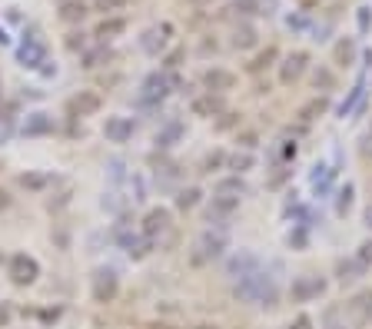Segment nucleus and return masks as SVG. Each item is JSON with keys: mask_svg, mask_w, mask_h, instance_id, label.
Instances as JSON below:
<instances>
[{"mask_svg": "<svg viewBox=\"0 0 372 329\" xmlns=\"http://www.w3.org/2000/svg\"><path fill=\"white\" fill-rule=\"evenodd\" d=\"M233 293H236V300L256 303V306H273L276 303V283H273V276H266V273H259V270L239 276Z\"/></svg>", "mask_w": 372, "mask_h": 329, "instance_id": "1", "label": "nucleus"}, {"mask_svg": "<svg viewBox=\"0 0 372 329\" xmlns=\"http://www.w3.org/2000/svg\"><path fill=\"white\" fill-rule=\"evenodd\" d=\"M223 250H226V233H200L196 236V243H193V263H210L216 260V256H223Z\"/></svg>", "mask_w": 372, "mask_h": 329, "instance_id": "2", "label": "nucleus"}, {"mask_svg": "<svg viewBox=\"0 0 372 329\" xmlns=\"http://www.w3.org/2000/svg\"><path fill=\"white\" fill-rule=\"evenodd\" d=\"M7 273H10V280L17 283V286H30V283L40 276V266H37V260H34V256H27V253H17V256H10Z\"/></svg>", "mask_w": 372, "mask_h": 329, "instance_id": "3", "label": "nucleus"}, {"mask_svg": "<svg viewBox=\"0 0 372 329\" xmlns=\"http://www.w3.org/2000/svg\"><path fill=\"white\" fill-rule=\"evenodd\" d=\"M170 87H176V77L150 74V77L144 80V87H140V100H144V103H160V100L170 93Z\"/></svg>", "mask_w": 372, "mask_h": 329, "instance_id": "4", "label": "nucleus"}, {"mask_svg": "<svg viewBox=\"0 0 372 329\" xmlns=\"http://www.w3.org/2000/svg\"><path fill=\"white\" fill-rule=\"evenodd\" d=\"M173 230V216H170V210L166 206H153L150 213H146V220H144V236L146 240H160L163 233H170Z\"/></svg>", "mask_w": 372, "mask_h": 329, "instance_id": "5", "label": "nucleus"}, {"mask_svg": "<svg viewBox=\"0 0 372 329\" xmlns=\"http://www.w3.org/2000/svg\"><path fill=\"white\" fill-rule=\"evenodd\" d=\"M306 64H309V54L306 50H296V54H289L283 64H279V83H286V87H293L299 77L306 74Z\"/></svg>", "mask_w": 372, "mask_h": 329, "instance_id": "6", "label": "nucleus"}, {"mask_svg": "<svg viewBox=\"0 0 372 329\" xmlns=\"http://www.w3.org/2000/svg\"><path fill=\"white\" fill-rule=\"evenodd\" d=\"M116 290H120V280H116L114 270H96L94 273V300L96 303H114Z\"/></svg>", "mask_w": 372, "mask_h": 329, "instance_id": "7", "label": "nucleus"}, {"mask_svg": "<svg viewBox=\"0 0 372 329\" xmlns=\"http://www.w3.org/2000/svg\"><path fill=\"white\" fill-rule=\"evenodd\" d=\"M326 293V283L319 280V276H299L296 283H293V300L296 303H309L316 300V296H323Z\"/></svg>", "mask_w": 372, "mask_h": 329, "instance_id": "8", "label": "nucleus"}, {"mask_svg": "<svg viewBox=\"0 0 372 329\" xmlns=\"http://www.w3.org/2000/svg\"><path fill=\"white\" fill-rule=\"evenodd\" d=\"M17 57L24 67H40L44 60H47V47H44V40L40 37H27L24 40V47L17 50Z\"/></svg>", "mask_w": 372, "mask_h": 329, "instance_id": "9", "label": "nucleus"}, {"mask_svg": "<svg viewBox=\"0 0 372 329\" xmlns=\"http://www.w3.org/2000/svg\"><path fill=\"white\" fill-rule=\"evenodd\" d=\"M203 87L210 90V93H226V90L236 87V74L213 67V70H206V74H203Z\"/></svg>", "mask_w": 372, "mask_h": 329, "instance_id": "10", "label": "nucleus"}, {"mask_svg": "<svg viewBox=\"0 0 372 329\" xmlns=\"http://www.w3.org/2000/svg\"><path fill=\"white\" fill-rule=\"evenodd\" d=\"M104 136L110 143H126V140L134 136V120H126V116H110L104 126Z\"/></svg>", "mask_w": 372, "mask_h": 329, "instance_id": "11", "label": "nucleus"}, {"mask_svg": "<svg viewBox=\"0 0 372 329\" xmlns=\"http://www.w3.org/2000/svg\"><path fill=\"white\" fill-rule=\"evenodd\" d=\"M100 107H104V100H100V93H94V90H80V93L70 100V110H74V113H80V116L96 113Z\"/></svg>", "mask_w": 372, "mask_h": 329, "instance_id": "12", "label": "nucleus"}, {"mask_svg": "<svg viewBox=\"0 0 372 329\" xmlns=\"http://www.w3.org/2000/svg\"><path fill=\"white\" fill-rule=\"evenodd\" d=\"M116 240H120V246H124L134 260H144L146 253H150V240H146V236H134V233L120 230V233H116Z\"/></svg>", "mask_w": 372, "mask_h": 329, "instance_id": "13", "label": "nucleus"}, {"mask_svg": "<svg viewBox=\"0 0 372 329\" xmlns=\"http://www.w3.org/2000/svg\"><path fill=\"white\" fill-rule=\"evenodd\" d=\"M349 310L356 313V320L359 323H372V290L356 293L353 300H349Z\"/></svg>", "mask_w": 372, "mask_h": 329, "instance_id": "14", "label": "nucleus"}, {"mask_svg": "<svg viewBox=\"0 0 372 329\" xmlns=\"http://www.w3.org/2000/svg\"><path fill=\"white\" fill-rule=\"evenodd\" d=\"M54 130V116L50 113H30L27 123H24V133L27 136H44Z\"/></svg>", "mask_w": 372, "mask_h": 329, "instance_id": "15", "label": "nucleus"}, {"mask_svg": "<svg viewBox=\"0 0 372 329\" xmlns=\"http://www.w3.org/2000/svg\"><path fill=\"white\" fill-rule=\"evenodd\" d=\"M233 47H236V50H253V47H256V30L249 27V24L236 27V30H233Z\"/></svg>", "mask_w": 372, "mask_h": 329, "instance_id": "16", "label": "nucleus"}, {"mask_svg": "<svg viewBox=\"0 0 372 329\" xmlns=\"http://www.w3.org/2000/svg\"><path fill=\"white\" fill-rule=\"evenodd\" d=\"M124 30H126V20H124V17L104 20V24L96 27V40H100V44H106L110 37H116V34H124Z\"/></svg>", "mask_w": 372, "mask_h": 329, "instance_id": "17", "label": "nucleus"}, {"mask_svg": "<svg viewBox=\"0 0 372 329\" xmlns=\"http://www.w3.org/2000/svg\"><path fill=\"white\" fill-rule=\"evenodd\" d=\"M86 17V4L84 0H67L64 7H60V20H67V24H76V20Z\"/></svg>", "mask_w": 372, "mask_h": 329, "instance_id": "18", "label": "nucleus"}, {"mask_svg": "<svg viewBox=\"0 0 372 329\" xmlns=\"http://www.w3.org/2000/svg\"><path fill=\"white\" fill-rule=\"evenodd\" d=\"M193 113H200V116H213V113H223V100L220 97H200L196 103H193Z\"/></svg>", "mask_w": 372, "mask_h": 329, "instance_id": "19", "label": "nucleus"}, {"mask_svg": "<svg viewBox=\"0 0 372 329\" xmlns=\"http://www.w3.org/2000/svg\"><path fill=\"white\" fill-rule=\"evenodd\" d=\"M256 270V256H249V253H243V256H236V260L229 263V276H246V273Z\"/></svg>", "mask_w": 372, "mask_h": 329, "instance_id": "20", "label": "nucleus"}, {"mask_svg": "<svg viewBox=\"0 0 372 329\" xmlns=\"http://www.w3.org/2000/svg\"><path fill=\"white\" fill-rule=\"evenodd\" d=\"M239 193H246V183H243L239 176H233V180H223V183L216 186V196H236V200H239Z\"/></svg>", "mask_w": 372, "mask_h": 329, "instance_id": "21", "label": "nucleus"}, {"mask_svg": "<svg viewBox=\"0 0 372 329\" xmlns=\"http://www.w3.org/2000/svg\"><path fill=\"white\" fill-rule=\"evenodd\" d=\"M236 206H239L236 196H216V200H213V210H210V220L213 216H223V213H233Z\"/></svg>", "mask_w": 372, "mask_h": 329, "instance_id": "22", "label": "nucleus"}, {"mask_svg": "<svg viewBox=\"0 0 372 329\" xmlns=\"http://www.w3.org/2000/svg\"><path fill=\"white\" fill-rule=\"evenodd\" d=\"M363 270H366V266H363V263H359V260H349V263H339V280H356V276H363Z\"/></svg>", "mask_w": 372, "mask_h": 329, "instance_id": "23", "label": "nucleus"}, {"mask_svg": "<svg viewBox=\"0 0 372 329\" xmlns=\"http://www.w3.org/2000/svg\"><path fill=\"white\" fill-rule=\"evenodd\" d=\"M356 57V44L353 40H339L336 44V64H353Z\"/></svg>", "mask_w": 372, "mask_h": 329, "instance_id": "24", "label": "nucleus"}, {"mask_svg": "<svg viewBox=\"0 0 372 329\" xmlns=\"http://www.w3.org/2000/svg\"><path fill=\"white\" fill-rule=\"evenodd\" d=\"M180 133H183V126L180 123H170L166 130H160V133H156V146H173V140H180Z\"/></svg>", "mask_w": 372, "mask_h": 329, "instance_id": "25", "label": "nucleus"}, {"mask_svg": "<svg viewBox=\"0 0 372 329\" xmlns=\"http://www.w3.org/2000/svg\"><path fill=\"white\" fill-rule=\"evenodd\" d=\"M50 183L47 173H24L20 176V186H27V190H44Z\"/></svg>", "mask_w": 372, "mask_h": 329, "instance_id": "26", "label": "nucleus"}, {"mask_svg": "<svg viewBox=\"0 0 372 329\" xmlns=\"http://www.w3.org/2000/svg\"><path fill=\"white\" fill-rule=\"evenodd\" d=\"M196 203H200V190H196V186H190V190H183V193L176 196V206H180V210H193Z\"/></svg>", "mask_w": 372, "mask_h": 329, "instance_id": "27", "label": "nucleus"}, {"mask_svg": "<svg viewBox=\"0 0 372 329\" xmlns=\"http://www.w3.org/2000/svg\"><path fill=\"white\" fill-rule=\"evenodd\" d=\"M104 60H110V50H106V47H96V50H90V54L84 57V67L94 70V67H100Z\"/></svg>", "mask_w": 372, "mask_h": 329, "instance_id": "28", "label": "nucleus"}, {"mask_svg": "<svg viewBox=\"0 0 372 329\" xmlns=\"http://www.w3.org/2000/svg\"><path fill=\"white\" fill-rule=\"evenodd\" d=\"M349 206H353V186L346 183L343 190H339V203H336V213L346 216V213H349Z\"/></svg>", "mask_w": 372, "mask_h": 329, "instance_id": "29", "label": "nucleus"}, {"mask_svg": "<svg viewBox=\"0 0 372 329\" xmlns=\"http://www.w3.org/2000/svg\"><path fill=\"white\" fill-rule=\"evenodd\" d=\"M323 110H326V97H316V100H309V103L299 110V116H303V120H313V116L323 113Z\"/></svg>", "mask_w": 372, "mask_h": 329, "instance_id": "30", "label": "nucleus"}, {"mask_svg": "<svg viewBox=\"0 0 372 329\" xmlns=\"http://www.w3.org/2000/svg\"><path fill=\"white\" fill-rule=\"evenodd\" d=\"M273 60H276V50H273V47H266V50H263V54H259L256 60H253V64H249V70H253V74H259V70H263V67H269Z\"/></svg>", "mask_w": 372, "mask_h": 329, "instance_id": "31", "label": "nucleus"}, {"mask_svg": "<svg viewBox=\"0 0 372 329\" xmlns=\"http://www.w3.org/2000/svg\"><path fill=\"white\" fill-rule=\"evenodd\" d=\"M313 83H316V90H333V74L326 67H319L316 70V77H313Z\"/></svg>", "mask_w": 372, "mask_h": 329, "instance_id": "32", "label": "nucleus"}, {"mask_svg": "<svg viewBox=\"0 0 372 329\" xmlns=\"http://www.w3.org/2000/svg\"><path fill=\"white\" fill-rule=\"evenodd\" d=\"M160 47H163V37L156 34V30H150V34L144 37V50H146V54H156Z\"/></svg>", "mask_w": 372, "mask_h": 329, "instance_id": "33", "label": "nucleus"}, {"mask_svg": "<svg viewBox=\"0 0 372 329\" xmlns=\"http://www.w3.org/2000/svg\"><path fill=\"white\" fill-rule=\"evenodd\" d=\"M130 0H96V10H104V14H110V10H120L126 7Z\"/></svg>", "mask_w": 372, "mask_h": 329, "instance_id": "34", "label": "nucleus"}, {"mask_svg": "<svg viewBox=\"0 0 372 329\" xmlns=\"http://www.w3.org/2000/svg\"><path fill=\"white\" fill-rule=\"evenodd\" d=\"M223 163H226V156H223V153H210L206 160H203V170H210V173H213V170L223 166Z\"/></svg>", "mask_w": 372, "mask_h": 329, "instance_id": "35", "label": "nucleus"}, {"mask_svg": "<svg viewBox=\"0 0 372 329\" xmlns=\"http://www.w3.org/2000/svg\"><path fill=\"white\" fill-rule=\"evenodd\" d=\"M359 263H363V266H372V240H366L363 246H359Z\"/></svg>", "mask_w": 372, "mask_h": 329, "instance_id": "36", "label": "nucleus"}, {"mask_svg": "<svg viewBox=\"0 0 372 329\" xmlns=\"http://www.w3.org/2000/svg\"><path fill=\"white\" fill-rule=\"evenodd\" d=\"M249 163H253L249 156H229V166H233V170H246Z\"/></svg>", "mask_w": 372, "mask_h": 329, "instance_id": "37", "label": "nucleus"}, {"mask_svg": "<svg viewBox=\"0 0 372 329\" xmlns=\"http://www.w3.org/2000/svg\"><path fill=\"white\" fill-rule=\"evenodd\" d=\"M372 17H369V7H359V30H369Z\"/></svg>", "mask_w": 372, "mask_h": 329, "instance_id": "38", "label": "nucleus"}, {"mask_svg": "<svg viewBox=\"0 0 372 329\" xmlns=\"http://www.w3.org/2000/svg\"><path fill=\"white\" fill-rule=\"evenodd\" d=\"M67 47H70V50L84 47V34H70V37H67Z\"/></svg>", "mask_w": 372, "mask_h": 329, "instance_id": "39", "label": "nucleus"}, {"mask_svg": "<svg viewBox=\"0 0 372 329\" xmlns=\"http://www.w3.org/2000/svg\"><path fill=\"white\" fill-rule=\"evenodd\" d=\"M289 329H313V320H309V316H299V320L293 323Z\"/></svg>", "mask_w": 372, "mask_h": 329, "instance_id": "40", "label": "nucleus"}, {"mask_svg": "<svg viewBox=\"0 0 372 329\" xmlns=\"http://www.w3.org/2000/svg\"><path fill=\"white\" fill-rule=\"evenodd\" d=\"M7 323H10V306L0 303V326H7Z\"/></svg>", "mask_w": 372, "mask_h": 329, "instance_id": "41", "label": "nucleus"}, {"mask_svg": "<svg viewBox=\"0 0 372 329\" xmlns=\"http://www.w3.org/2000/svg\"><path fill=\"white\" fill-rule=\"evenodd\" d=\"M7 206H10V196L4 193V190H0V210H7Z\"/></svg>", "mask_w": 372, "mask_h": 329, "instance_id": "42", "label": "nucleus"}, {"mask_svg": "<svg viewBox=\"0 0 372 329\" xmlns=\"http://www.w3.org/2000/svg\"><path fill=\"white\" fill-rule=\"evenodd\" d=\"M366 226H369V230H372V206H369V210H366Z\"/></svg>", "mask_w": 372, "mask_h": 329, "instance_id": "43", "label": "nucleus"}, {"mask_svg": "<svg viewBox=\"0 0 372 329\" xmlns=\"http://www.w3.org/2000/svg\"><path fill=\"white\" fill-rule=\"evenodd\" d=\"M363 150H366V156H372V136H369V143H366Z\"/></svg>", "mask_w": 372, "mask_h": 329, "instance_id": "44", "label": "nucleus"}, {"mask_svg": "<svg viewBox=\"0 0 372 329\" xmlns=\"http://www.w3.org/2000/svg\"><path fill=\"white\" fill-rule=\"evenodd\" d=\"M313 4H316V0H303V7H313Z\"/></svg>", "mask_w": 372, "mask_h": 329, "instance_id": "45", "label": "nucleus"}, {"mask_svg": "<svg viewBox=\"0 0 372 329\" xmlns=\"http://www.w3.org/2000/svg\"><path fill=\"white\" fill-rule=\"evenodd\" d=\"M329 329H339V326H329Z\"/></svg>", "mask_w": 372, "mask_h": 329, "instance_id": "46", "label": "nucleus"}]
</instances>
